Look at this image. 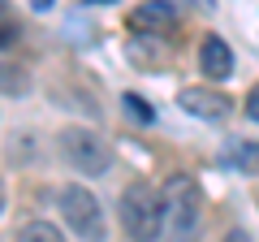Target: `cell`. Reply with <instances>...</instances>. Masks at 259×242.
Here are the masks:
<instances>
[{
    "mask_svg": "<svg viewBox=\"0 0 259 242\" xmlns=\"http://www.w3.org/2000/svg\"><path fill=\"white\" fill-rule=\"evenodd\" d=\"M91 5H112V0H91Z\"/></svg>",
    "mask_w": 259,
    "mask_h": 242,
    "instance_id": "cell-15",
    "label": "cell"
},
{
    "mask_svg": "<svg viewBox=\"0 0 259 242\" xmlns=\"http://www.w3.org/2000/svg\"><path fill=\"white\" fill-rule=\"evenodd\" d=\"M225 242H250V233L246 229H233V233H225Z\"/></svg>",
    "mask_w": 259,
    "mask_h": 242,
    "instance_id": "cell-12",
    "label": "cell"
},
{
    "mask_svg": "<svg viewBox=\"0 0 259 242\" xmlns=\"http://www.w3.org/2000/svg\"><path fill=\"white\" fill-rule=\"evenodd\" d=\"M194 5H203V9H212V0H194Z\"/></svg>",
    "mask_w": 259,
    "mask_h": 242,
    "instance_id": "cell-14",
    "label": "cell"
},
{
    "mask_svg": "<svg viewBox=\"0 0 259 242\" xmlns=\"http://www.w3.org/2000/svg\"><path fill=\"white\" fill-rule=\"evenodd\" d=\"M121 229L130 242H156L164 233V195H156L147 182H130L121 195Z\"/></svg>",
    "mask_w": 259,
    "mask_h": 242,
    "instance_id": "cell-1",
    "label": "cell"
},
{
    "mask_svg": "<svg viewBox=\"0 0 259 242\" xmlns=\"http://www.w3.org/2000/svg\"><path fill=\"white\" fill-rule=\"evenodd\" d=\"M177 104H182L190 117H207V121H216V117L229 112V100H225L221 91H207V87H186V91L177 95Z\"/></svg>",
    "mask_w": 259,
    "mask_h": 242,
    "instance_id": "cell-5",
    "label": "cell"
},
{
    "mask_svg": "<svg viewBox=\"0 0 259 242\" xmlns=\"http://www.w3.org/2000/svg\"><path fill=\"white\" fill-rule=\"evenodd\" d=\"M18 242H65V238L52 221H30V225L18 229Z\"/></svg>",
    "mask_w": 259,
    "mask_h": 242,
    "instance_id": "cell-8",
    "label": "cell"
},
{
    "mask_svg": "<svg viewBox=\"0 0 259 242\" xmlns=\"http://www.w3.org/2000/svg\"><path fill=\"white\" fill-rule=\"evenodd\" d=\"M246 117L259 121V87H250V95H246Z\"/></svg>",
    "mask_w": 259,
    "mask_h": 242,
    "instance_id": "cell-11",
    "label": "cell"
},
{
    "mask_svg": "<svg viewBox=\"0 0 259 242\" xmlns=\"http://www.w3.org/2000/svg\"><path fill=\"white\" fill-rule=\"evenodd\" d=\"M164 26H173V5L168 0H147V5H139V9L130 13V30L134 35H156V30H164Z\"/></svg>",
    "mask_w": 259,
    "mask_h": 242,
    "instance_id": "cell-7",
    "label": "cell"
},
{
    "mask_svg": "<svg viewBox=\"0 0 259 242\" xmlns=\"http://www.w3.org/2000/svg\"><path fill=\"white\" fill-rule=\"evenodd\" d=\"M229 165L255 173V169H259V147H229Z\"/></svg>",
    "mask_w": 259,
    "mask_h": 242,
    "instance_id": "cell-9",
    "label": "cell"
},
{
    "mask_svg": "<svg viewBox=\"0 0 259 242\" xmlns=\"http://www.w3.org/2000/svg\"><path fill=\"white\" fill-rule=\"evenodd\" d=\"M121 104H125V112H130L134 121H143V126L151 121V108H147V100H143V95H125Z\"/></svg>",
    "mask_w": 259,
    "mask_h": 242,
    "instance_id": "cell-10",
    "label": "cell"
},
{
    "mask_svg": "<svg viewBox=\"0 0 259 242\" xmlns=\"http://www.w3.org/2000/svg\"><path fill=\"white\" fill-rule=\"evenodd\" d=\"M52 5H56V0H30V9H35V13H48Z\"/></svg>",
    "mask_w": 259,
    "mask_h": 242,
    "instance_id": "cell-13",
    "label": "cell"
},
{
    "mask_svg": "<svg viewBox=\"0 0 259 242\" xmlns=\"http://www.w3.org/2000/svg\"><path fill=\"white\" fill-rule=\"evenodd\" d=\"M164 229L168 242H190L199 229V186L190 177H168L164 186Z\"/></svg>",
    "mask_w": 259,
    "mask_h": 242,
    "instance_id": "cell-2",
    "label": "cell"
},
{
    "mask_svg": "<svg viewBox=\"0 0 259 242\" xmlns=\"http://www.w3.org/2000/svg\"><path fill=\"white\" fill-rule=\"evenodd\" d=\"M61 151H65V160H69L78 173H87V177H104L112 169L108 143L95 130H82V126H69V130L61 134Z\"/></svg>",
    "mask_w": 259,
    "mask_h": 242,
    "instance_id": "cell-3",
    "label": "cell"
},
{
    "mask_svg": "<svg viewBox=\"0 0 259 242\" xmlns=\"http://www.w3.org/2000/svg\"><path fill=\"white\" fill-rule=\"evenodd\" d=\"M61 216L65 225L87 242H104V212H100V199L91 195L87 186H65L61 190Z\"/></svg>",
    "mask_w": 259,
    "mask_h": 242,
    "instance_id": "cell-4",
    "label": "cell"
},
{
    "mask_svg": "<svg viewBox=\"0 0 259 242\" xmlns=\"http://www.w3.org/2000/svg\"><path fill=\"white\" fill-rule=\"evenodd\" d=\"M199 69H203L207 78H229L233 74V52H229V44H225L221 35H207L203 44H199Z\"/></svg>",
    "mask_w": 259,
    "mask_h": 242,
    "instance_id": "cell-6",
    "label": "cell"
}]
</instances>
